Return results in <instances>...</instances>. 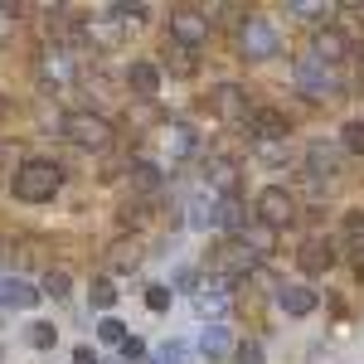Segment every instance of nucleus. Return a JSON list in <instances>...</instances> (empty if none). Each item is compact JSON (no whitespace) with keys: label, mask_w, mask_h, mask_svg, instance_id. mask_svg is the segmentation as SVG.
Segmentation results:
<instances>
[{"label":"nucleus","mask_w":364,"mask_h":364,"mask_svg":"<svg viewBox=\"0 0 364 364\" xmlns=\"http://www.w3.org/2000/svg\"><path fill=\"white\" fill-rule=\"evenodd\" d=\"M34 301H39V287H29L25 277H0V306L29 311Z\"/></svg>","instance_id":"dca6fc26"},{"label":"nucleus","mask_w":364,"mask_h":364,"mask_svg":"<svg viewBox=\"0 0 364 364\" xmlns=\"http://www.w3.org/2000/svg\"><path fill=\"white\" fill-rule=\"evenodd\" d=\"M238 54L252 58V63H267V58L282 54V34L272 29V20H262V15H248L243 29H238Z\"/></svg>","instance_id":"20e7f679"},{"label":"nucleus","mask_w":364,"mask_h":364,"mask_svg":"<svg viewBox=\"0 0 364 364\" xmlns=\"http://www.w3.org/2000/svg\"><path fill=\"white\" fill-rule=\"evenodd\" d=\"M340 238H345L350 252H364V209H350V214L340 219Z\"/></svg>","instance_id":"b1692460"},{"label":"nucleus","mask_w":364,"mask_h":364,"mask_svg":"<svg viewBox=\"0 0 364 364\" xmlns=\"http://www.w3.org/2000/svg\"><path fill=\"white\" fill-rule=\"evenodd\" d=\"M146 306H151V311H166L170 306V287H146Z\"/></svg>","instance_id":"e433bc0d"},{"label":"nucleus","mask_w":364,"mask_h":364,"mask_svg":"<svg viewBox=\"0 0 364 364\" xmlns=\"http://www.w3.org/2000/svg\"><path fill=\"white\" fill-rule=\"evenodd\" d=\"M199 311H224V296H199Z\"/></svg>","instance_id":"ea45409f"},{"label":"nucleus","mask_w":364,"mask_h":364,"mask_svg":"<svg viewBox=\"0 0 364 364\" xmlns=\"http://www.w3.org/2000/svg\"><path fill=\"white\" fill-rule=\"evenodd\" d=\"M0 117H5V97H0Z\"/></svg>","instance_id":"a19ab883"},{"label":"nucleus","mask_w":364,"mask_h":364,"mask_svg":"<svg viewBox=\"0 0 364 364\" xmlns=\"http://www.w3.org/2000/svg\"><path fill=\"white\" fill-rule=\"evenodd\" d=\"M233 360L238 364H262V345H257V340H243V345L233 350Z\"/></svg>","instance_id":"f704fd0d"},{"label":"nucleus","mask_w":364,"mask_h":364,"mask_svg":"<svg viewBox=\"0 0 364 364\" xmlns=\"http://www.w3.org/2000/svg\"><path fill=\"white\" fill-rule=\"evenodd\" d=\"M10 190H15V199H25V204H44V199H54L63 190V170L54 161H25V166L15 170Z\"/></svg>","instance_id":"f257e3e1"},{"label":"nucleus","mask_w":364,"mask_h":364,"mask_svg":"<svg viewBox=\"0 0 364 364\" xmlns=\"http://www.w3.org/2000/svg\"><path fill=\"white\" fill-rule=\"evenodd\" d=\"M204 39H209V15L195 10V5H175V10H170V44L199 49Z\"/></svg>","instance_id":"1a4fd4ad"},{"label":"nucleus","mask_w":364,"mask_h":364,"mask_svg":"<svg viewBox=\"0 0 364 364\" xmlns=\"http://www.w3.org/2000/svg\"><path fill=\"white\" fill-rule=\"evenodd\" d=\"M166 68L175 73V78H195V49H185V44H170L166 39Z\"/></svg>","instance_id":"5701e85b"},{"label":"nucleus","mask_w":364,"mask_h":364,"mask_svg":"<svg viewBox=\"0 0 364 364\" xmlns=\"http://www.w3.org/2000/svg\"><path fill=\"white\" fill-rule=\"evenodd\" d=\"M127 87L136 92L141 102H151V97L161 92V68H156V63H146V58H136V63L127 68Z\"/></svg>","instance_id":"4468645a"},{"label":"nucleus","mask_w":364,"mask_h":364,"mask_svg":"<svg viewBox=\"0 0 364 364\" xmlns=\"http://www.w3.org/2000/svg\"><path fill=\"white\" fill-rule=\"evenodd\" d=\"M252 209H257V219H262L267 228H287L291 219H296V195H291L287 185H267V190H257Z\"/></svg>","instance_id":"0eeeda50"},{"label":"nucleus","mask_w":364,"mask_h":364,"mask_svg":"<svg viewBox=\"0 0 364 364\" xmlns=\"http://www.w3.org/2000/svg\"><path fill=\"white\" fill-rule=\"evenodd\" d=\"M127 180H132V190H141V195H156V190L166 185L161 166H151V161H132V166H127Z\"/></svg>","instance_id":"412c9836"},{"label":"nucleus","mask_w":364,"mask_h":364,"mask_svg":"<svg viewBox=\"0 0 364 364\" xmlns=\"http://www.w3.org/2000/svg\"><path fill=\"white\" fill-rule=\"evenodd\" d=\"M34 78L44 87H68L78 78V58L68 54V44H54V49H39L34 54Z\"/></svg>","instance_id":"39448f33"},{"label":"nucleus","mask_w":364,"mask_h":364,"mask_svg":"<svg viewBox=\"0 0 364 364\" xmlns=\"http://www.w3.org/2000/svg\"><path fill=\"white\" fill-rule=\"evenodd\" d=\"M291 78H296V87H301V97H311V102H336L340 97V78L331 63H321L316 54H301L296 63H291Z\"/></svg>","instance_id":"f03ea898"},{"label":"nucleus","mask_w":364,"mask_h":364,"mask_svg":"<svg viewBox=\"0 0 364 364\" xmlns=\"http://www.w3.org/2000/svg\"><path fill=\"white\" fill-rule=\"evenodd\" d=\"M214 224H224V228H233V233H243V209H238V199H224L219 209H214Z\"/></svg>","instance_id":"bb28decb"},{"label":"nucleus","mask_w":364,"mask_h":364,"mask_svg":"<svg viewBox=\"0 0 364 364\" xmlns=\"http://www.w3.org/2000/svg\"><path fill=\"white\" fill-rule=\"evenodd\" d=\"M141 257H146V252H141L136 238H117V243H107V267H112V272H136Z\"/></svg>","instance_id":"a211bd4d"},{"label":"nucleus","mask_w":364,"mask_h":364,"mask_svg":"<svg viewBox=\"0 0 364 364\" xmlns=\"http://www.w3.org/2000/svg\"><path fill=\"white\" fill-rule=\"evenodd\" d=\"M248 136L252 141H287L291 136V122L277 107H252L248 112Z\"/></svg>","instance_id":"9d476101"},{"label":"nucleus","mask_w":364,"mask_h":364,"mask_svg":"<svg viewBox=\"0 0 364 364\" xmlns=\"http://www.w3.org/2000/svg\"><path fill=\"white\" fill-rule=\"evenodd\" d=\"M141 355H146V345H141L136 336H132L127 345H122V360H141Z\"/></svg>","instance_id":"4c0bfd02"},{"label":"nucleus","mask_w":364,"mask_h":364,"mask_svg":"<svg viewBox=\"0 0 364 364\" xmlns=\"http://www.w3.org/2000/svg\"><path fill=\"white\" fill-rule=\"evenodd\" d=\"M296 262H301V272H331L336 267V243L331 238H306Z\"/></svg>","instance_id":"ddd939ff"},{"label":"nucleus","mask_w":364,"mask_h":364,"mask_svg":"<svg viewBox=\"0 0 364 364\" xmlns=\"http://www.w3.org/2000/svg\"><path fill=\"white\" fill-rule=\"evenodd\" d=\"M73 364H97V355H92V345H78V350H73Z\"/></svg>","instance_id":"58836bf2"},{"label":"nucleus","mask_w":364,"mask_h":364,"mask_svg":"<svg viewBox=\"0 0 364 364\" xmlns=\"http://www.w3.org/2000/svg\"><path fill=\"white\" fill-rule=\"evenodd\" d=\"M73 39H83V44H92V49H117V44L127 39V25L117 20V10L87 15V20H73Z\"/></svg>","instance_id":"423d86ee"},{"label":"nucleus","mask_w":364,"mask_h":364,"mask_svg":"<svg viewBox=\"0 0 364 364\" xmlns=\"http://www.w3.org/2000/svg\"><path fill=\"white\" fill-rule=\"evenodd\" d=\"M340 146L350 151V156H364V117H355V122H345V132H340Z\"/></svg>","instance_id":"c85d7f7f"},{"label":"nucleus","mask_w":364,"mask_h":364,"mask_svg":"<svg viewBox=\"0 0 364 364\" xmlns=\"http://www.w3.org/2000/svg\"><path fill=\"white\" fill-rule=\"evenodd\" d=\"M58 132L73 141V146H83V151H107L112 146V122L102 112H68L63 122H58Z\"/></svg>","instance_id":"7ed1b4c3"},{"label":"nucleus","mask_w":364,"mask_h":364,"mask_svg":"<svg viewBox=\"0 0 364 364\" xmlns=\"http://www.w3.org/2000/svg\"><path fill=\"white\" fill-rule=\"evenodd\" d=\"M15 20H20V5H0V39L15 34Z\"/></svg>","instance_id":"c9c22d12"},{"label":"nucleus","mask_w":364,"mask_h":364,"mask_svg":"<svg viewBox=\"0 0 364 364\" xmlns=\"http://www.w3.org/2000/svg\"><path fill=\"white\" fill-rule=\"evenodd\" d=\"M161 146H166L170 156H195V151H199L195 132H190V127H185V122H170L166 132H161Z\"/></svg>","instance_id":"4be33fe9"},{"label":"nucleus","mask_w":364,"mask_h":364,"mask_svg":"<svg viewBox=\"0 0 364 364\" xmlns=\"http://www.w3.org/2000/svg\"><path fill=\"white\" fill-rule=\"evenodd\" d=\"M204 180H209V185H214L224 199L238 195V166H233V161H224V156H214V161L204 166Z\"/></svg>","instance_id":"f3484780"},{"label":"nucleus","mask_w":364,"mask_h":364,"mask_svg":"<svg viewBox=\"0 0 364 364\" xmlns=\"http://www.w3.org/2000/svg\"><path fill=\"white\" fill-rule=\"evenodd\" d=\"M97 336H102V345H127V326H122V321H112V316H107V321H102V326H97Z\"/></svg>","instance_id":"72a5a7b5"},{"label":"nucleus","mask_w":364,"mask_h":364,"mask_svg":"<svg viewBox=\"0 0 364 364\" xmlns=\"http://www.w3.org/2000/svg\"><path fill=\"white\" fill-rule=\"evenodd\" d=\"M92 306L97 311H112V301H117V287H112V277H92Z\"/></svg>","instance_id":"cd10ccee"},{"label":"nucleus","mask_w":364,"mask_h":364,"mask_svg":"<svg viewBox=\"0 0 364 364\" xmlns=\"http://www.w3.org/2000/svg\"><path fill=\"white\" fill-rule=\"evenodd\" d=\"M199 350H204L209 360H219V355H228V350H233V340H228L224 326H209V331L199 336Z\"/></svg>","instance_id":"a878e982"},{"label":"nucleus","mask_w":364,"mask_h":364,"mask_svg":"<svg viewBox=\"0 0 364 364\" xmlns=\"http://www.w3.org/2000/svg\"><path fill=\"white\" fill-rule=\"evenodd\" d=\"M287 10H291V15H301V20H321V15H331V5H326V0H291Z\"/></svg>","instance_id":"2f4dec72"},{"label":"nucleus","mask_w":364,"mask_h":364,"mask_svg":"<svg viewBox=\"0 0 364 364\" xmlns=\"http://www.w3.org/2000/svg\"><path fill=\"white\" fill-rule=\"evenodd\" d=\"M146 219H151V209H146L141 199H136V204H122V209H117V224H122V228H141Z\"/></svg>","instance_id":"c756f323"},{"label":"nucleus","mask_w":364,"mask_h":364,"mask_svg":"<svg viewBox=\"0 0 364 364\" xmlns=\"http://www.w3.org/2000/svg\"><path fill=\"white\" fill-rule=\"evenodd\" d=\"M311 54L321 58V63H331V68H336V63H345V58L355 54V44H350V34H345V29L321 25V29H316V49H311Z\"/></svg>","instance_id":"9b49d317"},{"label":"nucleus","mask_w":364,"mask_h":364,"mask_svg":"<svg viewBox=\"0 0 364 364\" xmlns=\"http://www.w3.org/2000/svg\"><path fill=\"white\" fill-rule=\"evenodd\" d=\"M277 306L287 311V316H311V311H316V291L301 287V282H291V287L277 291Z\"/></svg>","instance_id":"aec40b11"},{"label":"nucleus","mask_w":364,"mask_h":364,"mask_svg":"<svg viewBox=\"0 0 364 364\" xmlns=\"http://www.w3.org/2000/svg\"><path fill=\"white\" fill-rule=\"evenodd\" d=\"M54 340H58V331L49 321H34V326H29V345H34V350H54Z\"/></svg>","instance_id":"7c9ffc66"},{"label":"nucleus","mask_w":364,"mask_h":364,"mask_svg":"<svg viewBox=\"0 0 364 364\" xmlns=\"http://www.w3.org/2000/svg\"><path fill=\"white\" fill-rule=\"evenodd\" d=\"M209 107L224 117V122H248V92L238 83H219L209 92Z\"/></svg>","instance_id":"f8f14e48"},{"label":"nucleus","mask_w":364,"mask_h":364,"mask_svg":"<svg viewBox=\"0 0 364 364\" xmlns=\"http://www.w3.org/2000/svg\"><path fill=\"white\" fill-rule=\"evenodd\" d=\"M112 10H117L122 25H141V20H146V5H141V0H117Z\"/></svg>","instance_id":"473e14b6"},{"label":"nucleus","mask_w":364,"mask_h":364,"mask_svg":"<svg viewBox=\"0 0 364 364\" xmlns=\"http://www.w3.org/2000/svg\"><path fill=\"white\" fill-rule=\"evenodd\" d=\"M68 287H73V272H68V267H49V272H44V282H39V296L63 301V296H68Z\"/></svg>","instance_id":"393cba45"},{"label":"nucleus","mask_w":364,"mask_h":364,"mask_svg":"<svg viewBox=\"0 0 364 364\" xmlns=\"http://www.w3.org/2000/svg\"><path fill=\"white\" fill-rule=\"evenodd\" d=\"M306 166H311V175H340V146H331V141H311L306 146Z\"/></svg>","instance_id":"6ab92c4d"},{"label":"nucleus","mask_w":364,"mask_h":364,"mask_svg":"<svg viewBox=\"0 0 364 364\" xmlns=\"http://www.w3.org/2000/svg\"><path fill=\"white\" fill-rule=\"evenodd\" d=\"M257 262H262V257H257V252H248L238 238H228V243H219V248H214V272H219L228 287H233V282H243V277H252V272H257Z\"/></svg>","instance_id":"6e6552de"},{"label":"nucleus","mask_w":364,"mask_h":364,"mask_svg":"<svg viewBox=\"0 0 364 364\" xmlns=\"http://www.w3.org/2000/svg\"><path fill=\"white\" fill-rule=\"evenodd\" d=\"M238 243L248 252H257V257H267V252H277V228H267L262 219H248L243 233H238Z\"/></svg>","instance_id":"2eb2a0df"}]
</instances>
